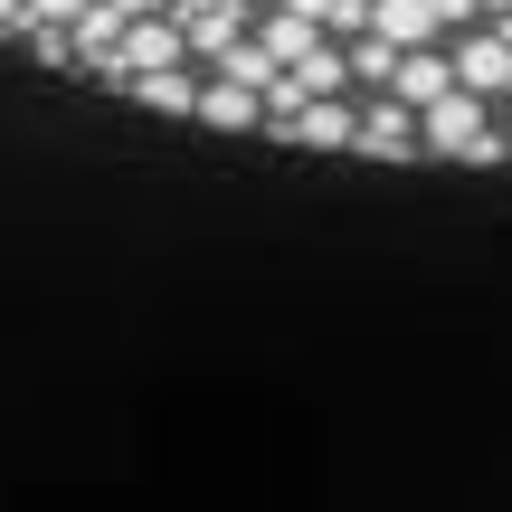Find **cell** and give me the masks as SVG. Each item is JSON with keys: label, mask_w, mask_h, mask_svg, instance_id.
I'll return each instance as SVG.
<instances>
[{"label": "cell", "mask_w": 512, "mask_h": 512, "mask_svg": "<svg viewBox=\"0 0 512 512\" xmlns=\"http://www.w3.org/2000/svg\"><path fill=\"white\" fill-rule=\"evenodd\" d=\"M484 19H512V0H484Z\"/></svg>", "instance_id": "cell-17"}, {"label": "cell", "mask_w": 512, "mask_h": 512, "mask_svg": "<svg viewBox=\"0 0 512 512\" xmlns=\"http://www.w3.org/2000/svg\"><path fill=\"white\" fill-rule=\"evenodd\" d=\"M209 10H247V0H171V19H209Z\"/></svg>", "instance_id": "cell-16"}, {"label": "cell", "mask_w": 512, "mask_h": 512, "mask_svg": "<svg viewBox=\"0 0 512 512\" xmlns=\"http://www.w3.org/2000/svg\"><path fill=\"white\" fill-rule=\"evenodd\" d=\"M446 95H456V57H446V48H418V57H399V76H389V105H408V114H437Z\"/></svg>", "instance_id": "cell-5"}, {"label": "cell", "mask_w": 512, "mask_h": 512, "mask_svg": "<svg viewBox=\"0 0 512 512\" xmlns=\"http://www.w3.org/2000/svg\"><path fill=\"white\" fill-rule=\"evenodd\" d=\"M29 57H38V67H76V38H67V29H38Z\"/></svg>", "instance_id": "cell-14"}, {"label": "cell", "mask_w": 512, "mask_h": 512, "mask_svg": "<svg viewBox=\"0 0 512 512\" xmlns=\"http://www.w3.org/2000/svg\"><path fill=\"white\" fill-rule=\"evenodd\" d=\"M446 57H456V86L475 95V105H503V95H512V38L494 29V19H484V29H465Z\"/></svg>", "instance_id": "cell-2"}, {"label": "cell", "mask_w": 512, "mask_h": 512, "mask_svg": "<svg viewBox=\"0 0 512 512\" xmlns=\"http://www.w3.org/2000/svg\"><path fill=\"white\" fill-rule=\"evenodd\" d=\"M275 143H323V152H361V105H351V95H323V105H304V114H275Z\"/></svg>", "instance_id": "cell-3"}, {"label": "cell", "mask_w": 512, "mask_h": 512, "mask_svg": "<svg viewBox=\"0 0 512 512\" xmlns=\"http://www.w3.org/2000/svg\"><path fill=\"white\" fill-rule=\"evenodd\" d=\"M256 10H285V0H256Z\"/></svg>", "instance_id": "cell-18"}, {"label": "cell", "mask_w": 512, "mask_h": 512, "mask_svg": "<svg viewBox=\"0 0 512 512\" xmlns=\"http://www.w3.org/2000/svg\"><path fill=\"white\" fill-rule=\"evenodd\" d=\"M418 143H427V152H456V162H475V152L494 143V124H484V105H475V95L456 86V95H446L437 114H418Z\"/></svg>", "instance_id": "cell-4"}, {"label": "cell", "mask_w": 512, "mask_h": 512, "mask_svg": "<svg viewBox=\"0 0 512 512\" xmlns=\"http://www.w3.org/2000/svg\"><path fill=\"white\" fill-rule=\"evenodd\" d=\"M133 95H143L152 114H200L209 76H200V67H171V76H143V86H133Z\"/></svg>", "instance_id": "cell-10"}, {"label": "cell", "mask_w": 512, "mask_h": 512, "mask_svg": "<svg viewBox=\"0 0 512 512\" xmlns=\"http://www.w3.org/2000/svg\"><path fill=\"white\" fill-rule=\"evenodd\" d=\"M86 10H95V0H29L38 29H67V38H76V19H86Z\"/></svg>", "instance_id": "cell-12"}, {"label": "cell", "mask_w": 512, "mask_h": 512, "mask_svg": "<svg viewBox=\"0 0 512 512\" xmlns=\"http://www.w3.org/2000/svg\"><path fill=\"white\" fill-rule=\"evenodd\" d=\"M247 38H256V48L275 57V67H304V57L323 48V29H313L304 10H256V29H247Z\"/></svg>", "instance_id": "cell-8"}, {"label": "cell", "mask_w": 512, "mask_h": 512, "mask_svg": "<svg viewBox=\"0 0 512 512\" xmlns=\"http://www.w3.org/2000/svg\"><path fill=\"white\" fill-rule=\"evenodd\" d=\"M351 95H389V76H399V48L389 38H351Z\"/></svg>", "instance_id": "cell-11"}, {"label": "cell", "mask_w": 512, "mask_h": 512, "mask_svg": "<svg viewBox=\"0 0 512 512\" xmlns=\"http://www.w3.org/2000/svg\"><path fill=\"white\" fill-rule=\"evenodd\" d=\"M370 38H389L399 57L446 48V29H437V10H427V0H380V10H370Z\"/></svg>", "instance_id": "cell-6"}, {"label": "cell", "mask_w": 512, "mask_h": 512, "mask_svg": "<svg viewBox=\"0 0 512 512\" xmlns=\"http://www.w3.org/2000/svg\"><path fill=\"white\" fill-rule=\"evenodd\" d=\"M200 124H228V133H247V124H266V95H247V86H228V76H209V95H200Z\"/></svg>", "instance_id": "cell-9"}, {"label": "cell", "mask_w": 512, "mask_h": 512, "mask_svg": "<svg viewBox=\"0 0 512 512\" xmlns=\"http://www.w3.org/2000/svg\"><path fill=\"white\" fill-rule=\"evenodd\" d=\"M171 67H190L181 19H143V29H133V38H124V48H114L95 76H114V86H143V76H171Z\"/></svg>", "instance_id": "cell-1"}, {"label": "cell", "mask_w": 512, "mask_h": 512, "mask_svg": "<svg viewBox=\"0 0 512 512\" xmlns=\"http://www.w3.org/2000/svg\"><path fill=\"white\" fill-rule=\"evenodd\" d=\"M361 152H380V162H408V152H427V143H418V114L389 105V95H370V105H361Z\"/></svg>", "instance_id": "cell-7"}, {"label": "cell", "mask_w": 512, "mask_h": 512, "mask_svg": "<svg viewBox=\"0 0 512 512\" xmlns=\"http://www.w3.org/2000/svg\"><path fill=\"white\" fill-rule=\"evenodd\" d=\"M38 38V19H29V0H0V48H29Z\"/></svg>", "instance_id": "cell-13"}, {"label": "cell", "mask_w": 512, "mask_h": 512, "mask_svg": "<svg viewBox=\"0 0 512 512\" xmlns=\"http://www.w3.org/2000/svg\"><path fill=\"white\" fill-rule=\"evenodd\" d=\"M494 29H503V38H512V19H494Z\"/></svg>", "instance_id": "cell-19"}, {"label": "cell", "mask_w": 512, "mask_h": 512, "mask_svg": "<svg viewBox=\"0 0 512 512\" xmlns=\"http://www.w3.org/2000/svg\"><path fill=\"white\" fill-rule=\"evenodd\" d=\"M427 10H437V29L456 38V29H475V19H484V0H427Z\"/></svg>", "instance_id": "cell-15"}]
</instances>
